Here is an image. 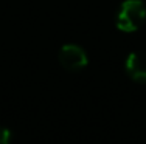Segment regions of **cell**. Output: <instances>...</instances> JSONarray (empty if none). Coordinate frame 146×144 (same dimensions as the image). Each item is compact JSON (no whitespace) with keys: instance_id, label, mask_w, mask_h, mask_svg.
<instances>
[{"instance_id":"6da1fadb","label":"cell","mask_w":146,"mask_h":144,"mask_svg":"<svg viewBox=\"0 0 146 144\" xmlns=\"http://www.w3.org/2000/svg\"><path fill=\"white\" fill-rule=\"evenodd\" d=\"M146 20V6L141 0H126L117 12V28L124 33H134Z\"/></svg>"},{"instance_id":"7a4b0ae2","label":"cell","mask_w":146,"mask_h":144,"mask_svg":"<svg viewBox=\"0 0 146 144\" xmlns=\"http://www.w3.org/2000/svg\"><path fill=\"white\" fill-rule=\"evenodd\" d=\"M59 62L65 70L78 71V70H82L89 64V59L86 51L79 45L68 43V45H64L59 51Z\"/></svg>"},{"instance_id":"3957f363","label":"cell","mask_w":146,"mask_h":144,"mask_svg":"<svg viewBox=\"0 0 146 144\" xmlns=\"http://www.w3.org/2000/svg\"><path fill=\"white\" fill-rule=\"evenodd\" d=\"M126 71L135 82H146V53H131L126 59Z\"/></svg>"},{"instance_id":"277c9868","label":"cell","mask_w":146,"mask_h":144,"mask_svg":"<svg viewBox=\"0 0 146 144\" xmlns=\"http://www.w3.org/2000/svg\"><path fill=\"white\" fill-rule=\"evenodd\" d=\"M0 144H11V132L6 127H0Z\"/></svg>"}]
</instances>
